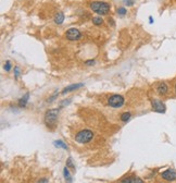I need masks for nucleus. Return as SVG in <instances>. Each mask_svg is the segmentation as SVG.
<instances>
[{"instance_id": "f257e3e1", "label": "nucleus", "mask_w": 176, "mask_h": 183, "mask_svg": "<svg viewBox=\"0 0 176 183\" xmlns=\"http://www.w3.org/2000/svg\"><path fill=\"white\" fill-rule=\"evenodd\" d=\"M59 111H60L59 108H52L46 111L45 117H44V121H45V124L47 126L48 129L53 130L57 126Z\"/></svg>"}, {"instance_id": "f03ea898", "label": "nucleus", "mask_w": 176, "mask_h": 183, "mask_svg": "<svg viewBox=\"0 0 176 183\" xmlns=\"http://www.w3.org/2000/svg\"><path fill=\"white\" fill-rule=\"evenodd\" d=\"M90 9L99 15H107L110 12V3L105 1H93L90 3Z\"/></svg>"}, {"instance_id": "7ed1b4c3", "label": "nucleus", "mask_w": 176, "mask_h": 183, "mask_svg": "<svg viewBox=\"0 0 176 183\" xmlns=\"http://www.w3.org/2000/svg\"><path fill=\"white\" fill-rule=\"evenodd\" d=\"M94 137V133L90 130H82V131L77 132L74 140L80 144H86L89 143Z\"/></svg>"}, {"instance_id": "20e7f679", "label": "nucleus", "mask_w": 176, "mask_h": 183, "mask_svg": "<svg viewBox=\"0 0 176 183\" xmlns=\"http://www.w3.org/2000/svg\"><path fill=\"white\" fill-rule=\"evenodd\" d=\"M125 103V99L122 95L119 94H114L111 95L110 97L108 98V105L110 107H113V108H120L122 107Z\"/></svg>"}, {"instance_id": "39448f33", "label": "nucleus", "mask_w": 176, "mask_h": 183, "mask_svg": "<svg viewBox=\"0 0 176 183\" xmlns=\"http://www.w3.org/2000/svg\"><path fill=\"white\" fill-rule=\"evenodd\" d=\"M151 104V108L154 112H158V113H164L166 111V106L165 104L159 98H152L150 100Z\"/></svg>"}, {"instance_id": "423d86ee", "label": "nucleus", "mask_w": 176, "mask_h": 183, "mask_svg": "<svg viewBox=\"0 0 176 183\" xmlns=\"http://www.w3.org/2000/svg\"><path fill=\"white\" fill-rule=\"evenodd\" d=\"M65 37L70 42H75V40H78L82 38V33L75 27H71V29H68L66 31Z\"/></svg>"}, {"instance_id": "0eeeda50", "label": "nucleus", "mask_w": 176, "mask_h": 183, "mask_svg": "<svg viewBox=\"0 0 176 183\" xmlns=\"http://www.w3.org/2000/svg\"><path fill=\"white\" fill-rule=\"evenodd\" d=\"M161 178L163 180L168 181V182H172V181L176 180V171L174 169H168L161 173Z\"/></svg>"}, {"instance_id": "6e6552de", "label": "nucleus", "mask_w": 176, "mask_h": 183, "mask_svg": "<svg viewBox=\"0 0 176 183\" xmlns=\"http://www.w3.org/2000/svg\"><path fill=\"white\" fill-rule=\"evenodd\" d=\"M156 91L160 96H166V95L168 94V92H170V88H168V83H165V82H160V83L156 84Z\"/></svg>"}, {"instance_id": "1a4fd4ad", "label": "nucleus", "mask_w": 176, "mask_h": 183, "mask_svg": "<svg viewBox=\"0 0 176 183\" xmlns=\"http://www.w3.org/2000/svg\"><path fill=\"white\" fill-rule=\"evenodd\" d=\"M83 86H84V83H74V84H71V85L66 86L65 88H63L62 94L65 95V94H68V93H71V92H75L76 89L82 88Z\"/></svg>"}, {"instance_id": "9d476101", "label": "nucleus", "mask_w": 176, "mask_h": 183, "mask_svg": "<svg viewBox=\"0 0 176 183\" xmlns=\"http://www.w3.org/2000/svg\"><path fill=\"white\" fill-rule=\"evenodd\" d=\"M64 19H65V17H64V13L61 11H58L56 14H54V17H53V20H54V23L56 24H58V25H61L63 22H64Z\"/></svg>"}, {"instance_id": "9b49d317", "label": "nucleus", "mask_w": 176, "mask_h": 183, "mask_svg": "<svg viewBox=\"0 0 176 183\" xmlns=\"http://www.w3.org/2000/svg\"><path fill=\"white\" fill-rule=\"evenodd\" d=\"M29 99V93H26L23 97H21L20 99H19V103H17L19 107H20V108H25V107L27 106Z\"/></svg>"}, {"instance_id": "f8f14e48", "label": "nucleus", "mask_w": 176, "mask_h": 183, "mask_svg": "<svg viewBox=\"0 0 176 183\" xmlns=\"http://www.w3.org/2000/svg\"><path fill=\"white\" fill-rule=\"evenodd\" d=\"M121 183H145L138 177H128L121 181Z\"/></svg>"}, {"instance_id": "ddd939ff", "label": "nucleus", "mask_w": 176, "mask_h": 183, "mask_svg": "<svg viewBox=\"0 0 176 183\" xmlns=\"http://www.w3.org/2000/svg\"><path fill=\"white\" fill-rule=\"evenodd\" d=\"M63 175H64V179H65V182L66 183H72L73 179H72V175H70V171H68V167H64L63 169Z\"/></svg>"}, {"instance_id": "4468645a", "label": "nucleus", "mask_w": 176, "mask_h": 183, "mask_svg": "<svg viewBox=\"0 0 176 183\" xmlns=\"http://www.w3.org/2000/svg\"><path fill=\"white\" fill-rule=\"evenodd\" d=\"M53 144H54V146H56V147H61V148H63V149H68V145H66V144L61 140L54 141Z\"/></svg>"}, {"instance_id": "2eb2a0df", "label": "nucleus", "mask_w": 176, "mask_h": 183, "mask_svg": "<svg viewBox=\"0 0 176 183\" xmlns=\"http://www.w3.org/2000/svg\"><path fill=\"white\" fill-rule=\"evenodd\" d=\"M120 118H121V120H122L123 122H127V121L131 119V112H123Z\"/></svg>"}, {"instance_id": "dca6fc26", "label": "nucleus", "mask_w": 176, "mask_h": 183, "mask_svg": "<svg viewBox=\"0 0 176 183\" xmlns=\"http://www.w3.org/2000/svg\"><path fill=\"white\" fill-rule=\"evenodd\" d=\"M93 23H94L95 25H101L103 23V20H102V17H93Z\"/></svg>"}, {"instance_id": "f3484780", "label": "nucleus", "mask_w": 176, "mask_h": 183, "mask_svg": "<svg viewBox=\"0 0 176 183\" xmlns=\"http://www.w3.org/2000/svg\"><path fill=\"white\" fill-rule=\"evenodd\" d=\"M117 13L119 15H121V17H123V15H125L126 13H127V10H126L124 7H120V8H117Z\"/></svg>"}, {"instance_id": "a211bd4d", "label": "nucleus", "mask_w": 176, "mask_h": 183, "mask_svg": "<svg viewBox=\"0 0 176 183\" xmlns=\"http://www.w3.org/2000/svg\"><path fill=\"white\" fill-rule=\"evenodd\" d=\"M66 167H68V168H71L73 171H75V166L73 165L72 158H68V160H66Z\"/></svg>"}, {"instance_id": "6ab92c4d", "label": "nucleus", "mask_w": 176, "mask_h": 183, "mask_svg": "<svg viewBox=\"0 0 176 183\" xmlns=\"http://www.w3.org/2000/svg\"><path fill=\"white\" fill-rule=\"evenodd\" d=\"M20 74H21V69H20V67H14V77L15 79H17V77L20 76Z\"/></svg>"}, {"instance_id": "aec40b11", "label": "nucleus", "mask_w": 176, "mask_h": 183, "mask_svg": "<svg viewBox=\"0 0 176 183\" xmlns=\"http://www.w3.org/2000/svg\"><path fill=\"white\" fill-rule=\"evenodd\" d=\"M71 103V98H68V99H64V101H62V103L60 104V107H59V109H61V108H63L64 106H66V105H68V104Z\"/></svg>"}, {"instance_id": "412c9836", "label": "nucleus", "mask_w": 176, "mask_h": 183, "mask_svg": "<svg viewBox=\"0 0 176 183\" xmlns=\"http://www.w3.org/2000/svg\"><path fill=\"white\" fill-rule=\"evenodd\" d=\"M5 70H6L7 72H9L10 70H11V62L10 61H6V63H5Z\"/></svg>"}, {"instance_id": "4be33fe9", "label": "nucleus", "mask_w": 176, "mask_h": 183, "mask_svg": "<svg viewBox=\"0 0 176 183\" xmlns=\"http://www.w3.org/2000/svg\"><path fill=\"white\" fill-rule=\"evenodd\" d=\"M123 1H124L125 5H127L128 7L134 6V3H135V0H123Z\"/></svg>"}, {"instance_id": "5701e85b", "label": "nucleus", "mask_w": 176, "mask_h": 183, "mask_svg": "<svg viewBox=\"0 0 176 183\" xmlns=\"http://www.w3.org/2000/svg\"><path fill=\"white\" fill-rule=\"evenodd\" d=\"M48 182H49V180L47 179V178H41V179L38 180V182L37 183H48Z\"/></svg>"}, {"instance_id": "b1692460", "label": "nucleus", "mask_w": 176, "mask_h": 183, "mask_svg": "<svg viewBox=\"0 0 176 183\" xmlns=\"http://www.w3.org/2000/svg\"><path fill=\"white\" fill-rule=\"evenodd\" d=\"M85 64H86V66H88V67L93 66V64H95V60H87L85 62Z\"/></svg>"}, {"instance_id": "393cba45", "label": "nucleus", "mask_w": 176, "mask_h": 183, "mask_svg": "<svg viewBox=\"0 0 176 183\" xmlns=\"http://www.w3.org/2000/svg\"><path fill=\"white\" fill-rule=\"evenodd\" d=\"M149 22H150L151 24L153 23V19H152V17H149Z\"/></svg>"}, {"instance_id": "a878e982", "label": "nucleus", "mask_w": 176, "mask_h": 183, "mask_svg": "<svg viewBox=\"0 0 176 183\" xmlns=\"http://www.w3.org/2000/svg\"><path fill=\"white\" fill-rule=\"evenodd\" d=\"M174 93H175V95H176V83H175V85H174Z\"/></svg>"}]
</instances>
